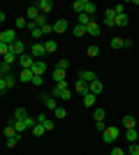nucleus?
Wrapping results in <instances>:
<instances>
[{"label":"nucleus","instance_id":"obj_1","mask_svg":"<svg viewBox=\"0 0 139 155\" xmlns=\"http://www.w3.org/2000/svg\"><path fill=\"white\" fill-rule=\"evenodd\" d=\"M118 134H121V130L116 127V125H111V127H107L104 132H102V139H104L107 143H114L116 139H118Z\"/></svg>","mask_w":139,"mask_h":155},{"label":"nucleus","instance_id":"obj_2","mask_svg":"<svg viewBox=\"0 0 139 155\" xmlns=\"http://www.w3.org/2000/svg\"><path fill=\"white\" fill-rule=\"evenodd\" d=\"M23 51H26V44H23L21 39H14L12 44H9V53H14L16 58H19V56H23Z\"/></svg>","mask_w":139,"mask_h":155},{"label":"nucleus","instance_id":"obj_3","mask_svg":"<svg viewBox=\"0 0 139 155\" xmlns=\"http://www.w3.org/2000/svg\"><path fill=\"white\" fill-rule=\"evenodd\" d=\"M40 100H42V104H44L46 109H51V111H56V109H58V100H56V97H51L49 93H44V95H42Z\"/></svg>","mask_w":139,"mask_h":155},{"label":"nucleus","instance_id":"obj_4","mask_svg":"<svg viewBox=\"0 0 139 155\" xmlns=\"http://www.w3.org/2000/svg\"><path fill=\"white\" fill-rule=\"evenodd\" d=\"M19 65H21V70H33L35 58L30 56V53H23V56H19Z\"/></svg>","mask_w":139,"mask_h":155},{"label":"nucleus","instance_id":"obj_5","mask_svg":"<svg viewBox=\"0 0 139 155\" xmlns=\"http://www.w3.org/2000/svg\"><path fill=\"white\" fill-rule=\"evenodd\" d=\"M35 7L40 9V14H44V16H46V14L53 9V2H51V0H40V2H35Z\"/></svg>","mask_w":139,"mask_h":155},{"label":"nucleus","instance_id":"obj_6","mask_svg":"<svg viewBox=\"0 0 139 155\" xmlns=\"http://www.w3.org/2000/svg\"><path fill=\"white\" fill-rule=\"evenodd\" d=\"M14 39H16V35H14V30H12V28H7V30H2V32H0V42H2V44H12Z\"/></svg>","mask_w":139,"mask_h":155},{"label":"nucleus","instance_id":"obj_7","mask_svg":"<svg viewBox=\"0 0 139 155\" xmlns=\"http://www.w3.org/2000/svg\"><path fill=\"white\" fill-rule=\"evenodd\" d=\"M37 118V125H42V127L46 130V132H49V130H53V120L49 116H44V114H40V116H35Z\"/></svg>","mask_w":139,"mask_h":155},{"label":"nucleus","instance_id":"obj_8","mask_svg":"<svg viewBox=\"0 0 139 155\" xmlns=\"http://www.w3.org/2000/svg\"><path fill=\"white\" fill-rule=\"evenodd\" d=\"M44 44H42V42H35L33 46H30V56H33V58H42V56H44Z\"/></svg>","mask_w":139,"mask_h":155},{"label":"nucleus","instance_id":"obj_9","mask_svg":"<svg viewBox=\"0 0 139 155\" xmlns=\"http://www.w3.org/2000/svg\"><path fill=\"white\" fill-rule=\"evenodd\" d=\"M95 72H91V70H81L79 72V81H86V84H93V81H95Z\"/></svg>","mask_w":139,"mask_h":155},{"label":"nucleus","instance_id":"obj_10","mask_svg":"<svg viewBox=\"0 0 139 155\" xmlns=\"http://www.w3.org/2000/svg\"><path fill=\"white\" fill-rule=\"evenodd\" d=\"M104 91V86H102V81H93V84H88V93H93V95H100V93Z\"/></svg>","mask_w":139,"mask_h":155},{"label":"nucleus","instance_id":"obj_11","mask_svg":"<svg viewBox=\"0 0 139 155\" xmlns=\"http://www.w3.org/2000/svg\"><path fill=\"white\" fill-rule=\"evenodd\" d=\"M37 16H40V9H37V7H35V2H33V5L26 9V21H35Z\"/></svg>","mask_w":139,"mask_h":155},{"label":"nucleus","instance_id":"obj_12","mask_svg":"<svg viewBox=\"0 0 139 155\" xmlns=\"http://www.w3.org/2000/svg\"><path fill=\"white\" fill-rule=\"evenodd\" d=\"M95 102H98V95H93V93H86V95H84V107H86V109H93Z\"/></svg>","mask_w":139,"mask_h":155},{"label":"nucleus","instance_id":"obj_13","mask_svg":"<svg viewBox=\"0 0 139 155\" xmlns=\"http://www.w3.org/2000/svg\"><path fill=\"white\" fill-rule=\"evenodd\" d=\"M49 70L46 67V63H42V60H35V65H33V74H40V77H44V72Z\"/></svg>","mask_w":139,"mask_h":155},{"label":"nucleus","instance_id":"obj_14","mask_svg":"<svg viewBox=\"0 0 139 155\" xmlns=\"http://www.w3.org/2000/svg\"><path fill=\"white\" fill-rule=\"evenodd\" d=\"M67 28H70V23H67V19H58L56 23H53V32H65Z\"/></svg>","mask_w":139,"mask_h":155},{"label":"nucleus","instance_id":"obj_15","mask_svg":"<svg viewBox=\"0 0 139 155\" xmlns=\"http://www.w3.org/2000/svg\"><path fill=\"white\" fill-rule=\"evenodd\" d=\"M86 32L91 35V37H100V32H102V30H100V26L95 23V21H91V23L86 26Z\"/></svg>","mask_w":139,"mask_h":155},{"label":"nucleus","instance_id":"obj_16","mask_svg":"<svg viewBox=\"0 0 139 155\" xmlns=\"http://www.w3.org/2000/svg\"><path fill=\"white\" fill-rule=\"evenodd\" d=\"M114 21H116V14H114V9H111V7H109V9H107V12H104V23H107V28L116 26Z\"/></svg>","mask_w":139,"mask_h":155},{"label":"nucleus","instance_id":"obj_17","mask_svg":"<svg viewBox=\"0 0 139 155\" xmlns=\"http://www.w3.org/2000/svg\"><path fill=\"white\" fill-rule=\"evenodd\" d=\"M42 44H44V51L46 53H53L56 49H58V42H56V39H46V42H42Z\"/></svg>","mask_w":139,"mask_h":155},{"label":"nucleus","instance_id":"obj_18","mask_svg":"<svg viewBox=\"0 0 139 155\" xmlns=\"http://www.w3.org/2000/svg\"><path fill=\"white\" fill-rule=\"evenodd\" d=\"M74 91H77L81 97H84V95L88 93V84H86V81H77V84H74Z\"/></svg>","mask_w":139,"mask_h":155},{"label":"nucleus","instance_id":"obj_19","mask_svg":"<svg viewBox=\"0 0 139 155\" xmlns=\"http://www.w3.org/2000/svg\"><path fill=\"white\" fill-rule=\"evenodd\" d=\"M14 120H23V118H28V111L23 109V107H19V109H14Z\"/></svg>","mask_w":139,"mask_h":155},{"label":"nucleus","instance_id":"obj_20","mask_svg":"<svg viewBox=\"0 0 139 155\" xmlns=\"http://www.w3.org/2000/svg\"><path fill=\"white\" fill-rule=\"evenodd\" d=\"M137 137H139V132H137V130H125V139H127V141H130V143H137Z\"/></svg>","mask_w":139,"mask_h":155},{"label":"nucleus","instance_id":"obj_21","mask_svg":"<svg viewBox=\"0 0 139 155\" xmlns=\"http://www.w3.org/2000/svg\"><path fill=\"white\" fill-rule=\"evenodd\" d=\"M51 77H53V81L58 84V81H65V72H63V70H56V67H53V70H51Z\"/></svg>","mask_w":139,"mask_h":155},{"label":"nucleus","instance_id":"obj_22","mask_svg":"<svg viewBox=\"0 0 139 155\" xmlns=\"http://www.w3.org/2000/svg\"><path fill=\"white\" fill-rule=\"evenodd\" d=\"M16 81H19V77H14L12 72H9V74L5 77V86H7V91H9V88H14V84H16Z\"/></svg>","mask_w":139,"mask_h":155},{"label":"nucleus","instance_id":"obj_23","mask_svg":"<svg viewBox=\"0 0 139 155\" xmlns=\"http://www.w3.org/2000/svg\"><path fill=\"white\" fill-rule=\"evenodd\" d=\"M19 81H33V70H21L19 72Z\"/></svg>","mask_w":139,"mask_h":155},{"label":"nucleus","instance_id":"obj_24","mask_svg":"<svg viewBox=\"0 0 139 155\" xmlns=\"http://www.w3.org/2000/svg\"><path fill=\"white\" fill-rule=\"evenodd\" d=\"M109 44H111V49H123V46H125V39L123 37H114Z\"/></svg>","mask_w":139,"mask_h":155},{"label":"nucleus","instance_id":"obj_25","mask_svg":"<svg viewBox=\"0 0 139 155\" xmlns=\"http://www.w3.org/2000/svg\"><path fill=\"white\" fill-rule=\"evenodd\" d=\"M84 14H88V16H93V14H95V2H91V0H86V5H84Z\"/></svg>","mask_w":139,"mask_h":155},{"label":"nucleus","instance_id":"obj_26","mask_svg":"<svg viewBox=\"0 0 139 155\" xmlns=\"http://www.w3.org/2000/svg\"><path fill=\"white\" fill-rule=\"evenodd\" d=\"M72 35L74 37H84V35H86V26H79V23H77L74 30H72Z\"/></svg>","mask_w":139,"mask_h":155},{"label":"nucleus","instance_id":"obj_27","mask_svg":"<svg viewBox=\"0 0 139 155\" xmlns=\"http://www.w3.org/2000/svg\"><path fill=\"white\" fill-rule=\"evenodd\" d=\"M98 56H100V46L91 44V46H88V58H98Z\"/></svg>","mask_w":139,"mask_h":155},{"label":"nucleus","instance_id":"obj_28","mask_svg":"<svg viewBox=\"0 0 139 155\" xmlns=\"http://www.w3.org/2000/svg\"><path fill=\"white\" fill-rule=\"evenodd\" d=\"M123 125H125V130H132L134 125H137V120H134L132 116H125V118H123Z\"/></svg>","mask_w":139,"mask_h":155},{"label":"nucleus","instance_id":"obj_29","mask_svg":"<svg viewBox=\"0 0 139 155\" xmlns=\"http://www.w3.org/2000/svg\"><path fill=\"white\" fill-rule=\"evenodd\" d=\"M16 60H19V58H16L14 53H7V56H2V63H7V65H9V67H12V65L16 63Z\"/></svg>","mask_w":139,"mask_h":155},{"label":"nucleus","instance_id":"obj_30","mask_svg":"<svg viewBox=\"0 0 139 155\" xmlns=\"http://www.w3.org/2000/svg\"><path fill=\"white\" fill-rule=\"evenodd\" d=\"M5 137H7V139H9V137H19V134H16V130H14V125H9V123L5 125Z\"/></svg>","mask_w":139,"mask_h":155},{"label":"nucleus","instance_id":"obj_31","mask_svg":"<svg viewBox=\"0 0 139 155\" xmlns=\"http://www.w3.org/2000/svg\"><path fill=\"white\" fill-rule=\"evenodd\" d=\"M114 23H116V26H127V14H118Z\"/></svg>","mask_w":139,"mask_h":155},{"label":"nucleus","instance_id":"obj_32","mask_svg":"<svg viewBox=\"0 0 139 155\" xmlns=\"http://www.w3.org/2000/svg\"><path fill=\"white\" fill-rule=\"evenodd\" d=\"M93 118H95V123H98V120H104V109H102V107H98V109H95V114H93Z\"/></svg>","mask_w":139,"mask_h":155},{"label":"nucleus","instance_id":"obj_33","mask_svg":"<svg viewBox=\"0 0 139 155\" xmlns=\"http://www.w3.org/2000/svg\"><path fill=\"white\" fill-rule=\"evenodd\" d=\"M14 28H28V21H26V16H19V19L14 21Z\"/></svg>","mask_w":139,"mask_h":155},{"label":"nucleus","instance_id":"obj_34","mask_svg":"<svg viewBox=\"0 0 139 155\" xmlns=\"http://www.w3.org/2000/svg\"><path fill=\"white\" fill-rule=\"evenodd\" d=\"M84 5H86V0H77V2H74V12H79V14H84Z\"/></svg>","mask_w":139,"mask_h":155},{"label":"nucleus","instance_id":"obj_35","mask_svg":"<svg viewBox=\"0 0 139 155\" xmlns=\"http://www.w3.org/2000/svg\"><path fill=\"white\" fill-rule=\"evenodd\" d=\"M91 16H88V14H79V26H88V23H91Z\"/></svg>","mask_w":139,"mask_h":155},{"label":"nucleus","instance_id":"obj_36","mask_svg":"<svg viewBox=\"0 0 139 155\" xmlns=\"http://www.w3.org/2000/svg\"><path fill=\"white\" fill-rule=\"evenodd\" d=\"M9 70H12V67H9L7 63H0V77H7V74H9Z\"/></svg>","mask_w":139,"mask_h":155},{"label":"nucleus","instance_id":"obj_37","mask_svg":"<svg viewBox=\"0 0 139 155\" xmlns=\"http://www.w3.org/2000/svg\"><path fill=\"white\" fill-rule=\"evenodd\" d=\"M67 65H70V63L63 58V60H58V63H56V70H63V72H65V70H67Z\"/></svg>","mask_w":139,"mask_h":155},{"label":"nucleus","instance_id":"obj_38","mask_svg":"<svg viewBox=\"0 0 139 155\" xmlns=\"http://www.w3.org/2000/svg\"><path fill=\"white\" fill-rule=\"evenodd\" d=\"M44 132H46V130L42 127V125H35V127H33V134H35V137H42Z\"/></svg>","mask_w":139,"mask_h":155},{"label":"nucleus","instance_id":"obj_39","mask_svg":"<svg viewBox=\"0 0 139 155\" xmlns=\"http://www.w3.org/2000/svg\"><path fill=\"white\" fill-rule=\"evenodd\" d=\"M44 84V77H40V74H33V86H42Z\"/></svg>","mask_w":139,"mask_h":155},{"label":"nucleus","instance_id":"obj_40","mask_svg":"<svg viewBox=\"0 0 139 155\" xmlns=\"http://www.w3.org/2000/svg\"><path fill=\"white\" fill-rule=\"evenodd\" d=\"M60 93H63V88H58V86H53L49 95H51V97H58V100H60Z\"/></svg>","mask_w":139,"mask_h":155},{"label":"nucleus","instance_id":"obj_41","mask_svg":"<svg viewBox=\"0 0 139 155\" xmlns=\"http://www.w3.org/2000/svg\"><path fill=\"white\" fill-rule=\"evenodd\" d=\"M130 155H139V143H130V150H127Z\"/></svg>","mask_w":139,"mask_h":155},{"label":"nucleus","instance_id":"obj_42","mask_svg":"<svg viewBox=\"0 0 139 155\" xmlns=\"http://www.w3.org/2000/svg\"><path fill=\"white\" fill-rule=\"evenodd\" d=\"M16 143H19V137H9V139H7V146H9V148H14Z\"/></svg>","mask_w":139,"mask_h":155},{"label":"nucleus","instance_id":"obj_43","mask_svg":"<svg viewBox=\"0 0 139 155\" xmlns=\"http://www.w3.org/2000/svg\"><path fill=\"white\" fill-rule=\"evenodd\" d=\"M7 53H9V44H2V42H0V56H7Z\"/></svg>","mask_w":139,"mask_h":155},{"label":"nucleus","instance_id":"obj_44","mask_svg":"<svg viewBox=\"0 0 139 155\" xmlns=\"http://www.w3.org/2000/svg\"><path fill=\"white\" fill-rule=\"evenodd\" d=\"M114 9V14H116V16H118V14H125L123 12V9H125V5H116V7H111Z\"/></svg>","mask_w":139,"mask_h":155},{"label":"nucleus","instance_id":"obj_45","mask_svg":"<svg viewBox=\"0 0 139 155\" xmlns=\"http://www.w3.org/2000/svg\"><path fill=\"white\" fill-rule=\"evenodd\" d=\"M70 97H72V91H70V88H65V91L60 93V100H70Z\"/></svg>","mask_w":139,"mask_h":155},{"label":"nucleus","instance_id":"obj_46","mask_svg":"<svg viewBox=\"0 0 139 155\" xmlns=\"http://www.w3.org/2000/svg\"><path fill=\"white\" fill-rule=\"evenodd\" d=\"M51 32H53V26H49V23L42 26V35H51Z\"/></svg>","mask_w":139,"mask_h":155},{"label":"nucleus","instance_id":"obj_47","mask_svg":"<svg viewBox=\"0 0 139 155\" xmlns=\"http://www.w3.org/2000/svg\"><path fill=\"white\" fill-rule=\"evenodd\" d=\"M56 116H58V118H65V116H67V111L63 109V107H58V109H56Z\"/></svg>","mask_w":139,"mask_h":155},{"label":"nucleus","instance_id":"obj_48","mask_svg":"<svg viewBox=\"0 0 139 155\" xmlns=\"http://www.w3.org/2000/svg\"><path fill=\"white\" fill-rule=\"evenodd\" d=\"M95 130H98V132H104V120H98V123H95Z\"/></svg>","mask_w":139,"mask_h":155},{"label":"nucleus","instance_id":"obj_49","mask_svg":"<svg viewBox=\"0 0 139 155\" xmlns=\"http://www.w3.org/2000/svg\"><path fill=\"white\" fill-rule=\"evenodd\" d=\"M7 86H5V77H0V93H5Z\"/></svg>","mask_w":139,"mask_h":155},{"label":"nucleus","instance_id":"obj_50","mask_svg":"<svg viewBox=\"0 0 139 155\" xmlns=\"http://www.w3.org/2000/svg\"><path fill=\"white\" fill-rule=\"evenodd\" d=\"M111 155H125V150H121V148H114Z\"/></svg>","mask_w":139,"mask_h":155},{"label":"nucleus","instance_id":"obj_51","mask_svg":"<svg viewBox=\"0 0 139 155\" xmlns=\"http://www.w3.org/2000/svg\"><path fill=\"white\" fill-rule=\"evenodd\" d=\"M2 21H5V12H0V23H2Z\"/></svg>","mask_w":139,"mask_h":155},{"label":"nucleus","instance_id":"obj_52","mask_svg":"<svg viewBox=\"0 0 139 155\" xmlns=\"http://www.w3.org/2000/svg\"><path fill=\"white\" fill-rule=\"evenodd\" d=\"M125 155H130V153H125Z\"/></svg>","mask_w":139,"mask_h":155}]
</instances>
